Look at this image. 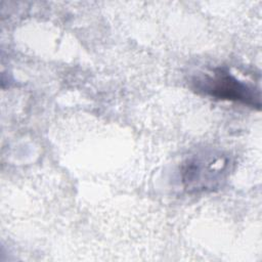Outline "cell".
<instances>
[{
  "label": "cell",
  "instance_id": "6da1fadb",
  "mask_svg": "<svg viewBox=\"0 0 262 262\" xmlns=\"http://www.w3.org/2000/svg\"><path fill=\"white\" fill-rule=\"evenodd\" d=\"M199 84L205 93L213 97L239 101L251 106H260L259 98L255 95L252 88L221 69L216 70L213 76H207Z\"/></svg>",
  "mask_w": 262,
  "mask_h": 262
}]
</instances>
